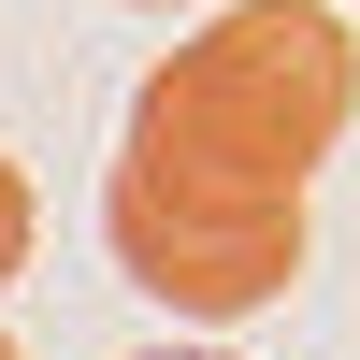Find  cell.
Instances as JSON below:
<instances>
[{"label": "cell", "mask_w": 360, "mask_h": 360, "mask_svg": "<svg viewBox=\"0 0 360 360\" xmlns=\"http://www.w3.org/2000/svg\"><path fill=\"white\" fill-rule=\"evenodd\" d=\"M360 115V29L332 0H217V29L130 86L101 245L173 317H259L303 274V188Z\"/></svg>", "instance_id": "cell-1"}, {"label": "cell", "mask_w": 360, "mask_h": 360, "mask_svg": "<svg viewBox=\"0 0 360 360\" xmlns=\"http://www.w3.org/2000/svg\"><path fill=\"white\" fill-rule=\"evenodd\" d=\"M29 231H44V202H29V173H15V144H0V288L29 274Z\"/></svg>", "instance_id": "cell-2"}, {"label": "cell", "mask_w": 360, "mask_h": 360, "mask_svg": "<svg viewBox=\"0 0 360 360\" xmlns=\"http://www.w3.org/2000/svg\"><path fill=\"white\" fill-rule=\"evenodd\" d=\"M144 360H231V346H144Z\"/></svg>", "instance_id": "cell-3"}, {"label": "cell", "mask_w": 360, "mask_h": 360, "mask_svg": "<svg viewBox=\"0 0 360 360\" xmlns=\"http://www.w3.org/2000/svg\"><path fill=\"white\" fill-rule=\"evenodd\" d=\"M332 15H360V0H332Z\"/></svg>", "instance_id": "cell-4"}, {"label": "cell", "mask_w": 360, "mask_h": 360, "mask_svg": "<svg viewBox=\"0 0 360 360\" xmlns=\"http://www.w3.org/2000/svg\"><path fill=\"white\" fill-rule=\"evenodd\" d=\"M0 360H15V346H0Z\"/></svg>", "instance_id": "cell-5"}]
</instances>
